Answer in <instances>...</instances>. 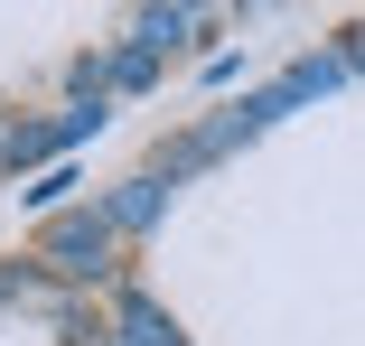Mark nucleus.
Segmentation results:
<instances>
[{
    "label": "nucleus",
    "mask_w": 365,
    "mask_h": 346,
    "mask_svg": "<svg viewBox=\"0 0 365 346\" xmlns=\"http://www.w3.org/2000/svg\"><path fill=\"white\" fill-rule=\"evenodd\" d=\"M38 243H47V262H56V271H76V281L113 271V225H103V216H56Z\"/></svg>",
    "instance_id": "1"
},
{
    "label": "nucleus",
    "mask_w": 365,
    "mask_h": 346,
    "mask_svg": "<svg viewBox=\"0 0 365 346\" xmlns=\"http://www.w3.org/2000/svg\"><path fill=\"white\" fill-rule=\"evenodd\" d=\"M160 206H169L160 178H131V187L103 196V225H113V234H150V225H160Z\"/></svg>",
    "instance_id": "2"
},
{
    "label": "nucleus",
    "mask_w": 365,
    "mask_h": 346,
    "mask_svg": "<svg viewBox=\"0 0 365 346\" xmlns=\"http://www.w3.org/2000/svg\"><path fill=\"white\" fill-rule=\"evenodd\" d=\"M47 150H66V122H19V131H0V159H10V169H29V159H47Z\"/></svg>",
    "instance_id": "3"
},
{
    "label": "nucleus",
    "mask_w": 365,
    "mask_h": 346,
    "mask_svg": "<svg viewBox=\"0 0 365 346\" xmlns=\"http://www.w3.org/2000/svg\"><path fill=\"white\" fill-rule=\"evenodd\" d=\"M187 28H197V10H140V47H150V56H160L169 38H187Z\"/></svg>",
    "instance_id": "4"
},
{
    "label": "nucleus",
    "mask_w": 365,
    "mask_h": 346,
    "mask_svg": "<svg viewBox=\"0 0 365 346\" xmlns=\"http://www.w3.org/2000/svg\"><path fill=\"white\" fill-rule=\"evenodd\" d=\"M113 85H150V47H122L113 56Z\"/></svg>",
    "instance_id": "5"
}]
</instances>
